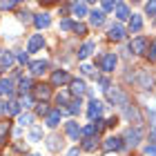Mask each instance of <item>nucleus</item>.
I'll return each mask as SVG.
<instances>
[{
    "label": "nucleus",
    "instance_id": "obj_43",
    "mask_svg": "<svg viewBox=\"0 0 156 156\" xmlns=\"http://www.w3.org/2000/svg\"><path fill=\"white\" fill-rule=\"evenodd\" d=\"M147 154H152V156H156V145H147V150H145Z\"/></svg>",
    "mask_w": 156,
    "mask_h": 156
},
{
    "label": "nucleus",
    "instance_id": "obj_46",
    "mask_svg": "<svg viewBox=\"0 0 156 156\" xmlns=\"http://www.w3.org/2000/svg\"><path fill=\"white\" fill-rule=\"evenodd\" d=\"M152 140H154V145H156V127L152 129Z\"/></svg>",
    "mask_w": 156,
    "mask_h": 156
},
{
    "label": "nucleus",
    "instance_id": "obj_12",
    "mask_svg": "<svg viewBox=\"0 0 156 156\" xmlns=\"http://www.w3.org/2000/svg\"><path fill=\"white\" fill-rule=\"evenodd\" d=\"M45 45V40H42V34H36V36L29 38V45H27V51H38V49Z\"/></svg>",
    "mask_w": 156,
    "mask_h": 156
},
{
    "label": "nucleus",
    "instance_id": "obj_34",
    "mask_svg": "<svg viewBox=\"0 0 156 156\" xmlns=\"http://www.w3.org/2000/svg\"><path fill=\"white\" fill-rule=\"evenodd\" d=\"M72 31H76L78 36H85V31H87V27H85L83 23H74V29Z\"/></svg>",
    "mask_w": 156,
    "mask_h": 156
},
{
    "label": "nucleus",
    "instance_id": "obj_22",
    "mask_svg": "<svg viewBox=\"0 0 156 156\" xmlns=\"http://www.w3.org/2000/svg\"><path fill=\"white\" fill-rule=\"evenodd\" d=\"M132 13H129V9H127V5H123V2H118L116 5V18L118 20H127Z\"/></svg>",
    "mask_w": 156,
    "mask_h": 156
},
{
    "label": "nucleus",
    "instance_id": "obj_19",
    "mask_svg": "<svg viewBox=\"0 0 156 156\" xmlns=\"http://www.w3.org/2000/svg\"><path fill=\"white\" fill-rule=\"evenodd\" d=\"M85 89H87V87H85L83 80H78V78H76V80H72V94H74V96L80 98V96L85 94Z\"/></svg>",
    "mask_w": 156,
    "mask_h": 156
},
{
    "label": "nucleus",
    "instance_id": "obj_14",
    "mask_svg": "<svg viewBox=\"0 0 156 156\" xmlns=\"http://www.w3.org/2000/svg\"><path fill=\"white\" fill-rule=\"evenodd\" d=\"M34 25L38 27V29H45V27L51 25V18H49V13H36V18H34Z\"/></svg>",
    "mask_w": 156,
    "mask_h": 156
},
{
    "label": "nucleus",
    "instance_id": "obj_28",
    "mask_svg": "<svg viewBox=\"0 0 156 156\" xmlns=\"http://www.w3.org/2000/svg\"><path fill=\"white\" fill-rule=\"evenodd\" d=\"M80 98H74V101H69V107H67V112L69 114H78V112H80Z\"/></svg>",
    "mask_w": 156,
    "mask_h": 156
},
{
    "label": "nucleus",
    "instance_id": "obj_25",
    "mask_svg": "<svg viewBox=\"0 0 156 156\" xmlns=\"http://www.w3.org/2000/svg\"><path fill=\"white\" fill-rule=\"evenodd\" d=\"M89 20H91V25H94V27H98V25H103V20H105V13L94 9V11L89 13Z\"/></svg>",
    "mask_w": 156,
    "mask_h": 156
},
{
    "label": "nucleus",
    "instance_id": "obj_11",
    "mask_svg": "<svg viewBox=\"0 0 156 156\" xmlns=\"http://www.w3.org/2000/svg\"><path fill=\"white\" fill-rule=\"evenodd\" d=\"M107 36L112 40H123L125 38V29H123V25H112L109 27V31H107Z\"/></svg>",
    "mask_w": 156,
    "mask_h": 156
},
{
    "label": "nucleus",
    "instance_id": "obj_8",
    "mask_svg": "<svg viewBox=\"0 0 156 156\" xmlns=\"http://www.w3.org/2000/svg\"><path fill=\"white\" fill-rule=\"evenodd\" d=\"M49 96H51V87H49V85H36V87H34V98L45 101Z\"/></svg>",
    "mask_w": 156,
    "mask_h": 156
},
{
    "label": "nucleus",
    "instance_id": "obj_45",
    "mask_svg": "<svg viewBox=\"0 0 156 156\" xmlns=\"http://www.w3.org/2000/svg\"><path fill=\"white\" fill-rule=\"evenodd\" d=\"M0 7H2V9H13V7H16V2H2Z\"/></svg>",
    "mask_w": 156,
    "mask_h": 156
},
{
    "label": "nucleus",
    "instance_id": "obj_2",
    "mask_svg": "<svg viewBox=\"0 0 156 156\" xmlns=\"http://www.w3.org/2000/svg\"><path fill=\"white\" fill-rule=\"evenodd\" d=\"M147 47H150V42H147L145 36H138V38H134V40L129 42V49H132L134 54H145Z\"/></svg>",
    "mask_w": 156,
    "mask_h": 156
},
{
    "label": "nucleus",
    "instance_id": "obj_4",
    "mask_svg": "<svg viewBox=\"0 0 156 156\" xmlns=\"http://www.w3.org/2000/svg\"><path fill=\"white\" fill-rule=\"evenodd\" d=\"M127 145H138L140 143V138H143V129H140V127H129V129H127Z\"/></svg>",
    "mask_w": 156,
    "mask_h": 156
},
{
    "label": "nucleus",
    "instance_id": "obj_7",
    "mask_svg": "<svg viewBox=\"0 0 156 156\" xmlns=\"http://www.w3.org/2000/svg\"><path fill=\"white\" fill-rule=\"evenodd\" d=\"M101 112H103V103H101V101H96V98H94V101L89 103L87 116H89L91 120H98V118H101Z\"/></svg>",
    "mask_w": 156,
    "mask_h": 156
},
{
    "label": "nucleus",
    "instance_id": "obj_29",
    "mask_svg": "<svg viewBox=\"0 0 156 156\" xmlns=\"http://www.w3.org/2000/svg\"><path fill=\"white\" fill-rule=\"evenodd\" d=\"M80 134H83L85 138H89V136H98V132H96L94 123H91V125H87V127H85V129H80Z\"/></svg>",
    "mask_w": 156,
    "mask_h": 156
},
{
    "label": "nucleus",
    "instance_id": "obj_35",
    "mask_svg": "<svg viewBox=\"0 0 156 156\" xmlns=\"http://www.w3.org/2000/svg\"><path fill=\"white\" fill-rule=\"evenodd\" d=\"M56 103H58V105H69V94H65V91L58 94V96H56Z\"/></svg>",
    "mask_w": 156,
    "mask_h": 156
},
{
    "label": "nucleus",
    "instance_id": "obj_27",
    "mask_svg": "<svg viewBox=\"0 0 156 156\" xmlns=\"http://www.w3.org/2000/svg\"><path fill=\"white\" fill-rule=\"evenodd\" d=\"M13 65V54L5 51L2 56H0V67H11Z\"/></svg>",
    "mask_w": 156,
    "mask_h": 156
},
{
    "label": "nucleus",
    "instance_id": "obj_37",
    "mask_svg": "<svg viewBox=\"0 0 156 156\" xmlns=\"http://www.w3.org/2000/svg\"><path fill=\"white\" fill-rule=\"evenodd\" d=\"M31 103H34V96H23L20 98V107H31Z\"/></svg>",
    "mask_w": 156,
    "mask_h": 156
},
{
    "label": "nucleus",
    "instance_id": "obj_16",
    "mask_svg": "<svg viewBox=\"0 0 156 156\" xmlns=\"http://www.w3.org/2000/svg\"><path fill=\"white\" fill-rule=\"evenodd\" d=\"M65 132H67V136L72 140H78V136H80V127H78V123H74V120L65 125Z\"/></svg>",
    "mask_w": 156,
    "mask_h": 156
},
{
    "label": "nucleus",
    "instance_id": "obj_36",
    "mask_svg": "<svg viewBox=\"0 0 156 156\" xmlns=\"http://www.w3.org/2000/svg\"><path fill=\"white\" fill-rule=\"evenodd\" d=\"M42 136V129H40V127H31V134H29V138L31 140H38Z\"/></svg>",
    "mask_w": 156,
    "mask_h": 156
},
{
    "label": "nucleus",
    "instance_id": "obj_24",
    "mask_svg": "<svg viewBox=\"0 0 156 156\" xmlns=\"http://www.w3.org/2000/svg\"><path fill=\"white\" fill-rule=\"evenodd\" d=\"M96 145H98V136H89V138H85V140H83V150H85V152L96 150Z\"/></svg>",
    "mask_w": 156,
    "mask_h": 156
},
{
    "label": "nucleus",
    "instance_id": "obj_10",
    "mask_svg": "<svg viewBox=\"0 0 156 156\" xmlns=\"http://www.w3.org/2000/svg\"><path fill=\"white\" fill-rule=\"evenodd\" d=\"M60 116H62L60 109H51V112L45 116V125H47V127H56V125L60 123Z\"/></svg>",
    "mask_w": 156,
    "mask_h": 156
},
{
    "label": "nucleus",
    "instance_id": "obj_15",
    "mask_svg": "<svg viewBox=\"0 0 156 156\" xmlns=\"http://www.w3.org/2000/svg\"><path fill=\"white\" fill-rule=\"evenodd\" d=\"M13 94V83L9 78H0V96H11Z\"/></svg>",
    "mask_w": 156,
    "mask_h": 156
},
{
    "label": "nucleus",
    "instance_id": "obj_44",
    "mask_svg": "<svg viewBox=\"0 0 156 156\" xmlns=\"http://www.w3.org/2000/svg\"><path fill=\"white\" fill-rule=\"evenodd\" d=\"M67 156H80V150H78V147H74V150L67 152Z\"/></svg>",
    "mask_w": 156,
    "mask_h": 156
},
{
    "label": "nucleus",
    "instance_id": "obj_31",
    "mask_svg": "<svg viewBox=\"0 0 156 156\" xmlns=\"http://www.w3.org/2000/svg\"><path fill=\"white\" fill-rule=\"evenodd\" d=\"M49 112H51V109H49V105H47V103H40L38 107H36V114H38V116H47Z\"/></svg>",
    "mask_w": 156,
    "mask_h": 156
},
{
    "label": "nucleus",
    "instance_id": "obj_40",
    "mask_svg": "<svg viewBox=\"0 0 156 156\" xmlns=\"http://www.w3.org/2000/svg\"><path fill=\"white\" fill-rule=\"evenodd\" d=\"M80 69H83V74H85V76H96V74H94V67H89V65H83Z\"/></svg>",
    "mask_w": 156,
    "mask_h": 156
},
{
    "label": "nucleus",
    "instance_id": "obj_26",
    "mask_svg": "<svg viewBox=\"0 0 156 156\" xmlns=\"http://www.w3.org/2000/svg\"><path fill=\"white\" fill-rule=\"evenodd\" d=\"M29 89H31V78H20V83H18V91L25 96Z\"/></svg>",
    "mask_w": 156,
    "mask_h": 156
},
{
    "label": "nucleus",
    "instance_id": "obj_9",
    "mask_svg": "<svg viewBox=\"0 0 156 156\" xmlns=\"http://www.w3.org/2000/svg\"><path fill=\"white\" fill-rule=\"evenodd\" d=\"M138 87L140 89H152L154 87V80H152L150 72H145V69H143V72L138 74Z\"/></svg>",
    "mask_w": 156,
    "mask_h": 156
},
{
    "label": "nucleus",
    "instance_id": "obj_20",
    "mask_svg": "<svg viewBox=\"0 0 156 156\" xmlns=\"http://www.w3.org/2000/svg\"><path fill=\"white\" fill-rule=\"evenodd\" d=\"M9 129H11V123H9V120H0V145L7 140V136H9Z\"/></svg>",
    "mask_w": 156,
    "mask_h": 156
},
{
    "label": "nucleus",
    "instance_id": "obj_33",
    "mask_svg": "<svg viewBox=\"0 0 156 156\" xmlns=\"http://www.w3.org/2000/svg\"><path fill=\"white\" fill-rule=\"evenodd\" d=\"M31 120H34L31 114H20V116H18V123H20V125H31Z\"/></svg>",
    "mask_w": 156,
    "mask_h": 156
},
{
    "label": "nucleus",
    "instance_id": "obj_32",
    "mask_svg": "<svg viewBox=\"0 0 156 156\" xmlns=\"http://www.w3.org/2000/svg\"><path fill=\"white\" fill-rule=\"evenodd\" d=\"M145 54H147V58H150V62L156 60V42H152V45L147 47V51H145Z\"/></svg>",
    "mask_w": 156,
    "mask_h": 156
},
{
    "label": "nucleus",
    "instance_id": "obj_6",
    "mask_svg": "<svg viewBox=\"0 0 156 156\" xmlns=\"http://www.w3.org/2000/svg\"><path fill=\"white\" fill-rule=\"evenodd\" d=\"M103 150H105V152H116V150H123V140L116 138V136H109V138H105Z\"/></svg>",
    "mask_w": 156,
    "mask_h": 156
},
{
    "label": "nucleus",
    "instance_id": "obj_23",
    "mask_svg": "<svg viewBox=\"0 0 156 156\" xmlns=\"http://www.w3.org/2000/svg\"><path fill=\"white\" fill-rule=\"evenodd\" d=\"M91 51H94V42H85V45L78 49V58L85 60L87 56H91Z\"/></svg>",
    "mask_w": 156,
    "mask_h": 156
},
{
    "label": "nucleus",
    "instance_id": "obj_18",
    "mask_svg": "<svg viewBox=\"0 0 156 156\" xmlns=\"http://www.w3.org/2000/svg\"><path fill=\"white\" fill-rule=\"evenodd\" d=\"M47 72V60H36V62H31V74L34 76H40V74H45Z\"/></svg>",
    "mask_w": 156,
    "mask_h": 156
},
{
    "label": "nucleus",
    "instance_id": "obj_21",
    "mask_svg": "<svg viewBox=\"0 0 156 156\" xmlns=\"http://www.w3.org/2000/svg\"><path fill=\"white\" fill-rule=\"evenodd\" d=\"M72 13H74V16H78V18L87 16V5H85V2H74V5H72Z\"/></svg>",
    "mask_w": 156,
    "mask_h": 156
},
{
    "label": "nucleus",
    "instance_id": "obj_30",
    "mask_svg": "<svg viewBox=\"0 0 156 156\" xmlns=\"http://www.w3.org/2000/svg\"><path fill=\"white\" fill-rule=\"evenodd\" d=\"M125 116H127V118H136V120H140L136 107H132V105H125Z\"/></svg>",
    "mask_w": 156,
    "mask_h": 156
},
{
    "label": "nucleus",
    "instance_id": "obj_13",
    "mask_svg": "<svg viewBox=\"0 0 156 156\" xmlns=\"http://www.w3.org/2000/svg\"><path fill=\"white\" fill-rule=\"evenodd\" d=\"M51 83L54 85H65V83H72V78H69L67 72H62V69H60V72H54L51 74Z\"/></svg>",
    "mask_w": 156,
    "mask_h": 156
},
{
    "label": "nucleus",
    "instance_id": "obj_5",
    "mask_svg": "<svg viewBox=\"0 0 156 156\" xmlns=\"http://www.w3.org/2000/svg\"><path fill=\"white\" fill-rule=\"evenodd\" d=\"M114 67H116V56L114 54H105L101 58V69L109 74V72H114Z\"/></svg>",
    "mask_w": 156,
    "mask_h": 156
},
{
    "label": "nucleus",
    "instance_id": "obj_38",
    "mask_svg": "<svg viewBox=\"0 0 156 156\" xmlns=\"http://www.w3.org/2000/svg\"><path fill=\"white\" fill-rule=\"evenodd\" d=\"M60 29H62V31H72V29H74V23H72V20H62V23H60Z\"/></svg>",
    "mask_w": 156,
    "mask_h": 156
},
{
    "label": "nucleus",
    "instance_id": "obj_41",
    "mask_svg": "<svg viewBox=\"0 0 156 156\" xmlns=\"http://www.w3.org/2000/svg\"><path fill=\"white\" fill-rule=\"evenodd\" d=\"M18 62H23V65H27V62H29V56H27L25 51H20V54H18Z\"/></svg>",
    "mask_w": 156,
    "mask_h": 156
},
{
    "label": "nucleus",
    "instance_id": "obj_17",
    "mask_svg": "<svg viewBox=\"0 0 156 156\" xmlns=\"http://www.w3.org/2000/svg\"><path fill=\"white\" fill-rule=\"evenodd\" d=\"M140 29H143V18L136 16V13H132V16H129V31L136 34V31H140Z\"/></svg>",
    "mask_w": 156,
    "mask_h": 156
},
{
    "label": "nucleus",
    "instance_id": "obj_39",
    "mask_svg": "<svg viewBox=\"0 0 156 156\" xmlns=\"http://www.w3.org/2000/svg\"><path fill=\"white\" fill-rule=\"evenodd\" d=\"M145 11L150 13V16H154V13H156V2H147L145 5Z\"/></svg>",
    "mask_w": 156,
    "mask_h": 156
},
{
    "label": "nucleus",
    "instance_id": "obj_42",
    "mask_svg": "<svg viewBox=\"0 0 156 156\" xmlns=\"http://www.w3.org/2000/svg\"><path fill=\"white\" fill-rule=\"evenodd\" d=\"M101 7H103V11H112L114 9V2H103Z\"/></svg>",
    "mask_w": 156,
    "mask_h": 156
},
{
    "label": "nucleus",
    "instance_id": "obj_1",
    "mask_svg": "<svg viewBox=\"0 0 156 156\" xmlns=\"http://www.w3.org/2000/svg\"><path fill=\"white\" fill-rule=\"evenodd\" d=\"M107 91V98H109V103H114V105H127V94L123 89H118V87H109V89H105Z\"/></svg>",
    "mask_w": 156,
    "mask_h": 156
},
{
    "label": "nucleus",
    "instance_id": "obj_3",
    "mask_svg": "<svg viewBox=\"0 0 156 156\" xmlns=\"http://www.w3.org/2000/svg\"><path fill=\"white\" fill-rule=\"evenodd\" d=\"M20 103H16V101H9V103H0V114H7V116H16V114H20Z\"/></svg>",
    "mask_w": 156,
    "mask_h": 156
}]
</instances>
